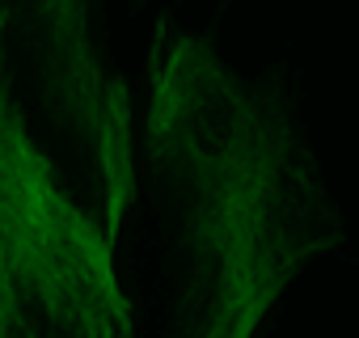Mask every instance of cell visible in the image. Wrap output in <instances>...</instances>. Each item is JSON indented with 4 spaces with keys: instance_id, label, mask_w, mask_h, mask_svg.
Returning <instances> with one entry per match:
<instances>
[{
    "instance_id": "6da1fadb",
    "label": "cell",
    "mask_w": 359,
    "mask_h": 338,
    "mask_svg": "<svg viewBox=\"0 0 359 338\" xmlns=\"http://www.w3.org/2000/svg\"><path fill=\"white\" fill-rule=\"evenodd\" d=\"M140 156L173 220V338H258L292 279L346 241L300 114L208 34L156 26Z\"/></svg>"
},
{
    "instance_id": "7a4b0ae2",
    "label": "cell",
    "mask_w": 359,
    "mask_h": 338,
    "mask_svg": "<svg viewBox=\"0 0 359 338\" xmlns=\"http://www.w3.org/2000/svg\"><path fill=\"white\" fill-rule=\"evenodd\" d=\"M114 245L30 135L0 13V338H135Z\"/></svg>"
},
{
    "instance_id": "3957f363",
    "label": "cell",
    "mask_w": 359,
    "mask_h": 338,
    "mask_svg": "<svg viewBox=\"0 0 359 338\" xmlns=\"http://www.w3.org/2000/svg\"><path fill=\"white\" fill-rule=\"evenodd\" d=\"M9 47L22 43L43 102L93 174L106 233L118 241L140 199V144L127 81L110 68L97 34V0H0Z\"/></svg>"
}]
</instances>
